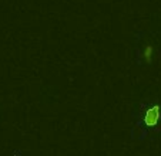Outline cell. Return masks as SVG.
Instances as JSON below:
<instances>
[{
  "label": "cell",
  "instance_id": "7a4b0ae2",
  "mask_svg": "<svg viewBox=\"0 0 161 156\" xmlns=\"http://www.w3.org/2000/svg\"><path fill=\"white\" fill-rule=\"evenodd\" d=\"M153 53H154V48L151 47V45H148V47H146V50H144V53H143V55H144V58H146L147 61H150L153 58Z\"/></svg>",
  "mask_w": 161,
  "mask_h": 156
},
{
  "label": "cell",
  "instance_id": "6da1fadb",
  "mask_svg": "<svg viewBox=\"0 0 161 156\" xmlns=\"http://www.w3.org/2000/svg\"><path fill=\"white\" fill-rule=\"evenodd\" d=\"M160 107L154 105L151 107V108L147 111L146 114V118H144V122H146L147 126H150V128H153V126H155L158 123V121H160Z\"/></svg>",
  "mask_w": 161,
  "mask_h": 156
}]
</instances>
